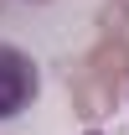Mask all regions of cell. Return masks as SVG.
<instances>
[{
	"label": "cell",
	"mask_w": 129,
	"mask_h": 135,
	"mask_svg": "<svg viewBox=\"0 0 129 135\" xmlns=\"http://www.w3.org/2000/svg\"><path fill=\"white\" fill-rule=\"evenodd\" d=\"M41 94V68L31 62V52L0 42V125L5 119H21Z\"/></svg>",
	"instance_id": "obj_1"
},
{
	"label": "cell",
	"mask_w": 129,
	"mask_h": 135,
	"mask_svg": "<svg viewBox=\"0 0 129 135\" xmlns=\"http://www.w3.org/2000/svg\"><path fill=\"white\" fill-rule=\"evenodd\" d=\"M88 135H98V130H88Z\"/></svg>",
	"instance_id": "obj_2"
}]
</instances>
